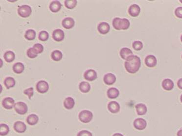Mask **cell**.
I'll return each mask as SVG.
<instances>
[{
    "instance_id": "cell-1",
    "label": "cell",
    "mask_w": 182,
    "mask_h": 136,
    "mask_svg": "<svg viewBox=\"0 0 182 136\" xmlns=\"http://www.w3.org/2000/svg\"><path fill=\"white\" fill-rule=\"evenodd\" d=\"M141 65L140 58L137 55L131 56L124 63V66L127 72L130 73H135L139 71Z\"/></svg>"
},
{
    "instance_id": "cell-2",
    "label": "cell",
    "mask_w": 182,
    "mask_h": 136,
    "mask_svg": "<svg viewBox=\"0 0 182 136\" xmlns=\"http://www.w3.org/2000/svg\"><path fill=\"white\" fill-rule=\"evenodd\" d=\"M112 25L114 29L119 30H127L130 27V23L127 19L116 17L113 19Z\"/></svg>"
},
{
    "instance_id": "cell-3",
    "label": "cell",
    "mask_w": 182,
    "mask_h": 136,
    "mask_svg": "<svg viewBox=\"0 0 182 136\" xmlns=\"http://www.w3.org/2000/svg\"><path fill=\"white\" fill-rule=\"evenodd\" d=\"M78 118L82 123H88L93 119V114L88 110H83L79 113Z\"/></svg>"
},
{
    "instance_id": "cell-4",
    "label": "cell",
    "mask_w": 182,
    "mask_h": 136,
    "mask_svg": "<svg viewBox=\"0 0 182 136\" xmlns=\"http://www.w3.org/2000/svg\"><path fill=\"white\" fill-rule=\"evenodd\" d=\"M32 13L31 7L28 5H23L20 6L18 9L19 15L23 18L28 17Z\"/></svg>"
},
{
    "instance_id": "cell-5",
    "label": "cell",
    "mask_w": 182,
    "mask_h": 136,
    "mask_svg": "<svg viewBox=\"0 0 182 136\" xmlns=\"http://www.w3.org/2000/svg\"><path fill=\"white\" fill-rule=\"evenodd\" d=\"M14 109L18 114L23 115L27 113L28 110L27 105L23 102H20L15 103Z\"/></svg>"
},
{
    "instance_id": "cell-6",
    "label": "cell",
    "mask_w": 182,
    "mask_h": 136,
    "mask_svg": "<svg viewBox=\"0 0 182 136\" xmlns=\"http://www.w3.org/2000/svg\"><path fill=\"white\" fill-rule=\"evenodd\" d=\"M36 90L41 94H44L48 91L49 85L47 82L44 81H40L36 84Z\"/></svg>"
},
{
    "instance_id": "cell-7",
    "label": "cell",
    "mask_w": 182,
    "mask_h": 136,
    "mask_svg": "<svg viewBox=\"0 0 182 136\" xmlns=\"http://www.w3.org/2000/svg\"><path fill=\"white\" fill-rule=\"evenodd\" d=\"M133 124L135 128L137 130H143L146 128L147 123L145 120L141 118H138L134 120Z\"/></svg>"
},
{
    "instance_id": "cell-8",
    "label": "cell",
    "mask_w": 182,
    "mask_h": 136,
    "mask_svg": "<svg viewBox=\"0 0 182 136\" xmlns=\"http://www.w3.org/2000/svg\"><path fill=\"white\" fill-rule=\"evenodd\" d=\"M97 73L95 70L92 69L88 70L84 73L85 79L89 81H92L97 79Z\"/></svg>"
},
{
    "instance_id": "cell-9",
    "label": "cell",
    "mask_w": 182,
    "mask_h": 136,
    "mask_svg": "<svg viewBox=\"0 0 182 136\" xmlns=\"http://www.w3.org/2000/svg\"><path fill=\"white\" fill-rule=\"evenodd\" d=\"M2 104L5 109L9 110L14 107L15 101L12 98H10V97H7L3 99Z\"/></svg>"
},
{
    "instance_id": "cell-10",
    "label": "cell",
    "mask_w": 182,
    "mask_h": 136,
    "mask_svg": "<svg viewBox=\"0 0 182 136\" xmlns=\"http://www.w3.org/2000/svg\"><path fill=\"white\" fill-rule=\"evenodd\" d=\"M64 32L60 29H56L53 31L52 38L55 41L60 42L63 40L64 39Z\"/></svg>"
},
{
    "instance_id": "cell-11",
    "label": "cell",
    "mask_w": 182,
    "mask_h": 136,
    "mask_svg": "<svg viewBox=\"0 0 182 136\" xmlns=\"http://www.w3.org/2000/svg\"><path fill=\"white\" fill-rule=\"evenodd\" d=\"M145 65L148 67L153 68V67H155L157 65V59L155 56L153 55H149L145 57Z\"/></svg>"
},
{
    "instance_id": "cell-12",
    "label": "cell",
    "mask_w": 182,
    "mask_h": 136,
    "mask_svg": "<svg viewBox=\"0 0 182 136\" xmlns=\"http://www.w3.org/2000/svg\"><path fill=\"white\" fill-rule=\"evenodd\" d=\"M110 27L106 22L100 23L98 26V32L102 34H106L110 31Z\"/></svg>"
},
{
    "instance_id": "cell-13",
    "label": "cell",
    "mask_w": 182,
    "mask_h": 136,
    "mask_svg": "<svg viewBox=\"0 0 182 136\" xmlns=\"http://www.w3.org/2000/svg\"><path fill=\"white\" fill-rule=\"evenodd\" d=\"M14 129L19 133L25 132L27 129V126L23 122L21 121H16L14 124Z\"/></svg>"
},
{
    "instance_id": "cell-14",
    "label": "cell",
    "mask_w": 182,
    "mask_h": 136,
    "mask_svg": "<svg viewBox=\"0 0 182 136\" xmlns=\"http://www.w3.org/2000/svg\"><path fill=\"white\" fill-rule=\"evenodd\" d=\"M75 21L73 18L67 17L64 19L62 21V26L66 29H71L74 27Z\"/></svg>"
},
{
    "instance_id": "cell-15",
    "label": "cell",
    "mask_w": 182,
    "mask_h": 136,
    "mask_svg": "<svg viewBox=\"0 0 182 136\" xmlns=\"http://www.w3.org/2000/svg\"><path fill=\"white\" fill-rule=\"evenodd\" d=\"M103 81L106 85H111L115 83L116 81V77L113 73H107L104 76Z\"/></svg>"
},
{
    "instance_id": "cell-16",
    "label": "cell",
    "mask_w": 182,
    "mask_h": 136,
    "mask_svg": "<svg viewBox=\"0 0 182 136\" xmlns=\"http://www.w3.org/2000/svg\"><path fill=\"white\" fill-rule=\"evenodd\" d=\"M140 7L136 4H133L128 9V13L132 17H137L140 14Z\"/></svg>"
},
{
    "instance_id": "cell-17",
    "label": "cell",
    "mask_w": 182,
    "mask_h": 136,
    "mask_svg": "<svg viewBox=\"0 0 182 136\" xmlns=\"http://www.w3.org/2000/svg\"><path fill=\"white\" fill-rule=\"evenodd\" d=\"M108 109L109 111L113 114L119 112L120 110V105L117 102L113 101L109 103L108 104Z\"/></svg>"
},
{
    "instance_id": "cell-18",
    "label": "cell",
    "mask_w": 182,
    "mask_h": 136,
    "mask_svg": "<svg viewBox=\"0 0 182 136\" xmlns=\"http://www.w3.org/2000/svg\"><path fill=\"white\" fill-rule=\"evenodd\" d=\"M61 4L59 1H53L50 4L49 8L52 13H57L61 9Z\"/></svg>"
},
{
    "instance_id": "cell-19",
    "label": "cell",
    "mask_w": 182,
    "mask_h": 136,
    "mask_svg": "<svg viewBox=\"0 0 182 136\" xmlns=\"http://www.w3.org/2000/svg\"><path fill=\"white\" fill-rule=\"evenodd\" d=\"M174 86V82L171 79L167 78V79H165L162 81V88H164L165 90H171L173 89Z\"/></svg>"
},
{
    "instance_id": "cell-20",
    "label": "cell",
    "mask_w": 182,
    "mask_h": 136,
    "mask_svg": "<svg viewBox=\"0 0 182 136\" xmlns=\"http://www.w3.org/2000/svg\"><path fill=\"white\" fill-rule=\"evenodd\" d=\"M120 55L123 59L127 60L130 56L133 55L132 51L127 48H123L120 50Z\"/></svg>"
},
{
    "instance_id": "cell-21",
    "label": "cell",
    "mask_w": 182,
    "mask_h": 136,
    "mask_svg": "<svg viewBox=\"0 0 182 136\" xmlns=\"http://www.w3.org/2000/svg\"><path fill=\"white\" fill-rule=\"evenodd\" d=\"M74 105H75V102L73 98L68 97L65 99L64 102V106L66 109L68 110L73 109Z\"/></svg>"
},
{
    "instance_id": "cell-22",
    "label": "cell",
    "mask_w": 182,
    "mask_h": 136,
    "mask_svg": "<svg viewBox=\"0 0 182 136\" xmlns=\"http://www.w3.org/2000/svg\"><path fill=\"white\" fill-rule=\"evenodd\" d=\"M137 113L139 115H144L146 114L148 111L147 107L145 104L143 103H139L136 105Z\"/></svg>"
},
{
    "instance_id": "cell-23",
    "label": "cell",
    "mask_w": 182,
    "mask_h": 136,
    "mask_svg": "<svg viewBox=\"0 0 182 136\" xmlns=\"http://www.w3.org/2000/svg\"><path fill=\"white\" fill-rule=\"evenodd\" d=\"M107 94L108 98L111 99H114L119 97L120 92L116 88H111L108 89Z\"/></svg>"
},
{
    "instance_id": "cell-24",
    "label": "cell",
    "mask_w": 182,
    "mask_h": 136,
    "mask_svg": "<svg viewBox=\"0 0 182 136\" xmlns=\"http://www.w3.org/2000/svg\"><path fill=\"white\" fill-rule=\"evenodd\" d=\"M13 71L17 74H20L25 70V66L21 62H17L13 66Z\"/></svg>"
},
{
    "instance_id": "cell-25",
    "label": "cell",
    "mask_w": 182,
    "mask_h": 136,
    "mask_svg": "<svg viewBox=\"0 0 182 136\" xmlns=\"http://www.w3.org/2000/svg\"><path fill=\"white\" fill-rule=\"evenodd\" d=\"M79 90L83 93H87L91 89L90 84L87 82L82 81L79 84Z\"/></svg>"
},
{
    "instance_id": "cell-26",
    "label": "cell",
    "mask_w": 182,
    "mask_h": 136,
    "mask_svg": "<svg viewBox=\"0 0 182 136\" xmlns=\"http://www.w3.org/2000/svg\"><path fill=\"white\" fill-rule=\"evenodd\" d=\"M39 120L38 116L35 114H31L27 116V122L30 125H34L38 123Z\"/></svg>"
},
{
    "instance_id": "cell-27",
    "label": "cell",
    "mask_w": 182,
    "mask_h": 136,
    "mask_svg": "<svg viewBox=\"0 0 182 136\" xmlns=\"http://www.w3.org/2000/svg\"><path fill=\"white\" fill-rule=\"evenodd\" d=\"M4 58L8 63L12 62L15 59V53L11 51H8L5 53L4 55Z\"/></svg>"
},
{
    "instance_id": "cell-28",
    "label": "cell",
    "mask_w": 182,
    "mask_h": 136,
    "mask_svg": "<svg viewBox=\"0 0 182 136\" xmlns=\"http://www.w3.org/2000/svg\"><path fill=\"white\" fill-rule=\"evenodd\" d=\"M4 84L8 89L12 88L15 85V79L12 77H8L5 79Z\"/></svg>"
},
{
    "instance_id": "cell-29",
    "label": "cell",
    "mask_w": 182,
    "mask_h": 136,
    "mask_svg": "<svg viewBox=\"0 0 182 136\" xmlns=\"http://www.w3.org/2000/svg\"><path fill=\"white\" fill-rule=\"evenodd\" d=\"M25 37L27 40H33L36 37V32L34 30L31 29L27 30L25 33Z\"/></svg>"
},
{
    "instance_id": "cell-30",
    "label": "cell",
    "mask_w": 182,
    "mask_h": 136,
    "mask_svg": "<svg viewBox=\"0 0 182 136\" xmlns=\"http://www.w3.org/2000/svg\"><path fill=\"white\" fill-rule=\"evenodd\" d=\"M62 56H63V55L62 52L58 50H55L53 51L51 54V57L52 58V59L55 61H59L61 60L62 59Z\"/></svg>"
},
{
    "instance_id": "cell-31",
    "label": "cell",
    "mask_w": 182,
    "mask_h": 136,
    "mask_svg": "<svg viewBox=\"0 0 182 136\" xmlns=\"http://www.w3.org/2000/svg\"><path fill=\"white\" fill-rule=\"evenodd\" d=\"M9 132V128L5 124H1L0 125V135L1 136H5L8 135Z\"/></svg>"
},
{
    "instance_id": "cell-32",
    "label": "cell",
    "mask_w": 182,
    "mask_h": 136,
    "mask_svg": "<svg viewBox=\"0 0 182 136\" xmlns=\"http://www.w3.org/2000/svg\"><path fill=\"white\" fill-rule=\"evenodd\" d=\"M77 2L76 0H66L65 1V5L67 9H74L77 5Z\"/></svg>"
},
{
    "instance_id": "cell-33",
    "label": "cell",
    "mask_w": 182,
    "mask_h": 136,
    "mask_svg": "<svg viewBox=\"0 0 182 136\" xmlns=\"http://www.w3.org/2000/svg\"><path fill=\"white\" fill-rule=\"evenodd\" d=\"M49 37V34L47 31L43 30L39 34L38 38L41 41H46Z\"/></svg>"
},
{
    "instance_id": "cell-34",
    "label": "cell",
    "mask_w": 182,
    "mask_h": 136,
    "mask_svg": "<svg viewBox=\"0 0 182 136\" xmlns=\"http://www.w3.org/2000/svg\"><path fill=\"white\" fill-rule=\"evenodd\" d=\"M34 52L38 55L39 53H42L44 51V47L41 44L37 43L34 45V47H32Z\"/></svg>"
},
{
    "instance_id": "cell-35",
    "label": "cell",
    "mask_w": 182,
    "mask_h": 136,
    "mask_svg": "<svg viewBox=\"0 0 182 136\" xmlns=\"http://www.w3.org/2000/svg\"><path fill=\"white\" fill-rule=\"evenodd\" d=\"M132 47L136 51H140L143 48V44L140 41H134L132 44Z\"/></svg>"
},
{
    "instance_id": "cell-36",
    "label": "cell",
    "mask_w": 182,
    "mask_h": 136,
    "mask_svg": "<svg viewBox=\"0 0 182 136\" xmlns=\"http://www.w3.org/2000/svg\"><path fill=\"white\" fill-rule=\"evenodd\" d=\"M27 56L30 58H35V57H37V55H37L34 52V51L32 48H29L27 50Z\"/></svg>"
},
{
    "instance_id": "cell-37",
    "label": "cell",
    "mask_w": 182,
    "mask_h": 136,
    "mask_svg": "<svg viewBox=\"0 0 182 136\" xmlns=\"http://www.w3.org/2000/svg\"><path fill=\"white\" fill-rule=\"evenodd\" d=\"M34 88L32 87L28 88V89L25 90L24 91V93L25 95H27L29 97V98L30 99H31L32 96L34 95Z\"/></svg>"
},
{
    "instance_id": "cell-38",
    "label": "cell",
    "mask_w": 182,
    "mask_h": 136,
    "mask_svg": "<svg viewBox=\"0 0 182 136\" xmlns=\"http://www.w3.org/2000/svg\"><path fill=\"white\" fill-rule=\"evenodd\" d=\"M77 136H93L92 134L87 130H82L77 134Z\"/></svg>"
},
{
    "instance_id": "cell-39",
    "label": "cell",
    "mask_w": 182,
    "mask_h": 136,
    "mask_svg": "<svg viewBox=\"0 0 182 136\" xmlns=\"http://www.w3.org/2000/svg\"><path fill=\"white\" fill-rule=\"evenodd\" d=\"M175 14L179 18H182V7H178L175 10Z\"/></svg>"
},
{
    "instance_id": "cell-40",
    "label": "cell",
    "mask_w": 182,
    "mask_h": 136,
    "mask_svg": "<svg viewBox=\"0 0 182 136\" xmlns=\"http://www.w3.org/2000/svg\"><path fill=\"white\" fill-rule=\"evenodd\" d=\"M177 86L179 89L182 90V78L179 79L178 81L177 82Z\"/></svg>"
},
{
    "instance_id": "cell-41",
    "label": "cell",
    "mask_w": 182,
    "mask_h": 136,
    "mask_svg": "<svg viewBox=\"0 0 182 136\" xmlns=\"http://www.w3.org/2000/svg\"><path fill=\"white\" fill-rule=\"evenodd\" d=\"M177 136H182V129L179 130L177 133Z\"/></svg>"
},
{
    "instance_id": "cell-42",
    "label": "cell",
    "mask_w": 182,
    "mask_h": 136,
    "mask_svg": "<svg viewBox=\"0 0 182 136\" xmlns=\"http://www.w3.org/2000/svg\"><path fill=\"white\" fill-rule=\"evenodd\" d=\"M113 136H123V135L120 133H116L114 134Z\"/></svg>"
},
{
    "instance_id": "cell-43",
    "label": "cell",
    "mask_w": 182,
    "mask_h": 136,
    "mask_svg": "<svg viewBox=\"0 0 182 136\" xmlns=\"http://www.w3.org/2000/svg\"><path fill=\"white\" fill-rule=\"evenodd\" d=\"M180 100H181V102L182 103V95H181V98H180Z\"/></svg>"
},
{
    "instance_id": "cell-44",
    "label": "cell",
    "mask_w": 182,
    "mask_h": 136,
    "mask_svg": "<svg viewBox=\"0 0 182 136\" xmlns=\"http://www.w3.org/2000/svg\"><path fill=\"white\" fill-rule=\"evenodd\" d=\"M181 42H182V35H181Z\"/></svg>"
},
{
    "instance_id": "cell-45",
    "label": "cell",
    "mask_w": 182,
    "mask_h": 136,
    "mask_svg": "<svg viewBox=\"0 0 182 136\" xmlns=\"http://www.w3.org/2000/svg\"><path fill=\"white\" fill-rule=\"evenodd\" d=\"M180 2H181V3H182V1H180Z\"/></svg>"
},
{
    "instance_id": "cell-46",
    "label": "cell",
    "mask_w": 182,
    "mask_h": 136,
    "mask_svg": "<svg viewBox=\"0 0 182 136\" xmlns=\"http://www.w3.org/2000/svg\"></svg>"
}]
</instances>
